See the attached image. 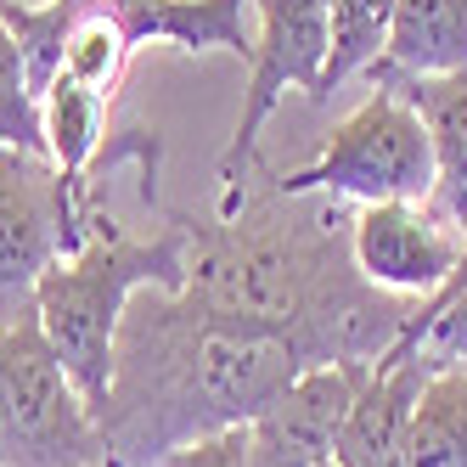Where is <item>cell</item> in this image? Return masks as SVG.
Segmentation results:
<instances>
[{
  "instance_id": "1",
  "label": "cell",
  "mask_w": 467,
  "mask_h": 467,
  "mask_svg": "<svg viewBox=\"0 0 467 467\" xmlns=\"http://www.w3.org/2000/svg\"><path fill=\"white\" fill-rule=\"evenodd\" d=\"M186 220V293L203 305L276 327L316 366H366L400 344L422 298H394L360 276L349 214L338 197H287L259 175L237 214Z\"/></svg>"
},
{
  "instance_id": "2",
  "label": "cell",
  "mask_w": 467,
  "mask_h": 467,
  "mask_svg": "<svg viewBox=\"0 0 467 467\" xmlns=\"http://www.w3.org/2000/svg\"><path fill=\"white\" fill-rule=\"evenodd\" d=\"M310 372L276 327L225 316L203 298L147 287L113 338V383L96 411L108 467H158L197 440L259 422Z\"/></svg>"
},
{
  "instance_id": "3",
  "label": "cell",
  "mask_w": 467,
  "mask_h": 467,
  "mask_svg": "<svg viewBox=\"0 0 467 467\" xmlns=\"http://www.w3.org/2000/svg\"><path fill=\"white\" fill-rule=\"evenodd\" d=\"M243 6L248 0H40V6L0 0V17L28 57L35 96L51 79H79L113 102L130 74V57L147 40H163L186 57H254Z\"/></svg>"
},
{
  "instance_id": "4",
  "label": "cell",
  "mask_w": 467,
  "mask_h": 467,
  "mask_svg": "<svg viewBox=\"0 0 467 467\" xmlns=\"http://www.w3.org/2000/svg\"><path fill=\"white\" fill-rule=\"evenodd\" d=\"M163 287H186V220L175 214L158 237H130V231L96 209L90 237L79 254L57 259L35 287V321L57 360L68 366L74 389L85 394L90 411H102L113 383V338L130 310V298Z\"/></svg>"
},
{
  "instance_id": "5",
  "label": "cell",
  "mask_w": 467,
  "mask_h": 467,
  "mask_svg": "<svg viewBox=\"0 0 467 467\" xmlns=\"http://www.w3.org/2000/svg\"><path fill=\"white\" fill-rule=\"evenodd\" d=\"M287 197L327 192L338 203H428L433 197V141L422 113L394 85H372V96L327 130L316 163L276 175Z\"/></svg>"
},
{
  "instance_id": "6",
  "label": "cell",
  "mask_w": 467,
  "mask_h": 467,
  "mask_svg": "<svg viewBox=\"0 0 467 467\" xmlns=\"http://www.w3.org/2000/svg\"><path fill=\"white\" fill-rule=\"evenodd\" d=\"M108 440L35 316L0 327V467H96Z\"/></svg>"
},
{
  "instance_id": "7",
  "label": "cell",
  "mask_w": 467,
  "mask_h": 467,
  "mask_svg": "<svg viewBox=\"0 0 467 467\" xmlns=\"http://www.w3.org/2000/svg\"><path fill=\"white\" fill-rule=\"evenodd\" d=\"M259 12V35L248 57V90H243V119L231 130V141L220 152V209L237 214L243 197L259 175V130L271 124L287 90H305L310 102H327V57H332V12L327 0H248Z\"/></svg>"
},
{
  "instance_id": "8",
  "label": "cell",
  "mask_w": 467,
  "mask_h": 467,
  "mask_svg": "<svg viewBox=\"0 0 467 467\" xmlns=\"http://www.w3.org/2000/svg\"><path fill=\"white\" fill-rule=\"evenodd\" d=\"M96 203L40 152H0V327L35 316V287L90 237Z\"/></svg>"
},
{
  "instance_id": "9",
  "label": "cell",
  "mask_w": 467,
  "mask_h": 467,
  "mask_svg": "<svg viewBox=\"0 0 467 467\" xmlns=\"http://www.w3.org/2000/svg\"><path fill=\"white\" fill-rule=\"evenodd\" d=\"M349 254L372 287L394 298H428L456 276L467 237L428 203H360L349 214Z\"/></svg>"
},
{
  "instance_id": "10",
  "label": "cell",
  "mask_w": 467,
  "mask_h": 467,
  "mask_svg": "<svg viewBox=\"0 0 467 467\" xmlns=\"http://www.w3.org/2000/svg\"><path fill=\"white\" fill-rule=\"evenodd\" d=\"M428 372H433V360L422 355V338L400 332V344L360 372L349 406L338 417V433H332V462L338 467H406L411 411H417Z\"/></svg>"
},
{
  "instance_id": "11",
  "label": "cell",
  "mask_w": 467,
  "mask_h": 467,
  "mask_svg": "<svg viewBox=\"0 0 467 467\" xmlns=\"http://www.w3.org/2000/svg\"><path fill=\"white\" fill-rule=\"evenodd\" d=\"M372 85H394L422 113L433 141L428 209L467 237V68L462 74H372Z\"/></svg>"
},
{
  "instance_id": "12",
  "label": "cell",
  "mask_w": 467,
  "mask_h": 467,
  "mask_svg": "<svg viewBox=\"0 0 467 467\" xmlns=\"http://www.w3.org/2000/svg\"><path fill=\"white\" fill-rule=\"evenodd\" d=\"M467 0H394L389 46L366 74H462Z\"/></svg>"
},
{
  "instance_id": "13",
  "label": "cell",
  "mask_w": 467,
  "mask_h": 467,
  "mask_svg": "<svg viewBox=\"0 0 467 467\" xmlns=\"http://www.w3.org/2000/svg\"><path fill=\"white\" fill-rule=\"evenodd\" d=\"M406 467H467V360L428 372L411 411Z\"/></svg>"
},
{
  "instance_id": "14",
  "label": "cell",
  "mask_w": 467,
  "mask_h": 467,
  "mask_svg": "<svg viewBox=\"0 0 467 467\" xmlns=\"http://www.w3.org/2000/svg\"><path fill=\"white\" fill-rule=\"evenodd\" d=\"M327 12H332V57H327L321 90H338L344 79L366 74L383 57L394 0H327Z\"/></svg>"
},
{
  "instance_id": "15",
  "label": "cell",
  "mask_w": 467,
  "mask_h": 467,
  "mask_svg": "<svg viewBox=\"0 0 467 467\" xmlns=\"http://www.w3.org/2000/svg\"><path fill=\"white\" fill-rule=\"evenodd\" d=\"M0 147L6 152H40L46 158V119H40V96L28 79V57L17 35L0 17Z\"/></svg>"
},
{
  "instance_id": "16",
  "label": "cell",
  "mask_w": 467,
  "mask_h": 467,
  "mask_svg": "<svg viewBox=\"0 0 467 467\" xmlns=\"http://www.w3.org/2000/svg\"><path fill=\"white\" fill-rule=\"evenodd\" d=\"M406 332H411V338H422V355L433 366L467 360V265H456V276L440 293L422 298Z\"/></svg>"
},
{
  "instance_id": "17",
  "label": "cell",
  "mask_w": 467,
  "mask_h": 467,
  "mask_svg": "<svg viewBox=\"0 0 467 467\" xmlns=\"http://www.w3.org/2000/svg\"><path fill=\"white\" fill-rule=\"evenodd\" d=\"M158 467H248V428H225L214 440H197L175 456H163Z\"/></svg>"
},
{
  "instance_id": "18",
  "label": "cell",
  "mask_w": 467,
  "mask_h": 467,
  "mask_svg": "<svg viewBox=\"0 0 467 467\" xmlns=\"http://www.w3.org/2000/svg\"><path fill=\"white\" fill-rule=\"evenodd\" d=\"M316 467H338V462H332V456H321V462H316Z\"/></svg>"
},
{
  "instance_id": "19",
  "label": "cell",
  "mask_w": 467,
  "mask_h": 467,
  "mask_svg": "<svg viewBox=\"0 0 467 467\" xmlns=\"http://www.w3.org/2000/svg\"><path fill=\"white\" fill-rule=\"evenodd\" d=\"M96 467H108V462H96Z\"/></svg>"
},
{
  "instance_id": "20",
  "label": "cell",
  "mask_w": 467,
  "mask_h": 467,
  "mask_svg": "<svg viewBox=\"0 0 467 467\" xmlns=\"http://www.w3.org/2000/svg\"><path fill=\"white\" fill-rule=\"evenodd\" d=\"M0 152H6V147H0Z\"/></svg>"
}]
</instances>
